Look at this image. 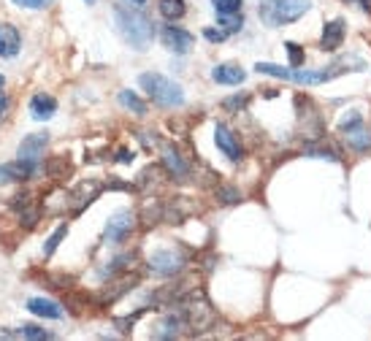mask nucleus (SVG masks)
<instances>
[{
	"mask_svg": "<svg viewBox=\"0 0 371 341\" xmlns=\"http://www.w3.org/2000/svg\"><path fill=\"white\" fill-rule=\"evenodd\" d=\"M114 25L117 33L125 39V43H130L133 49L144 52L146 46L155 39V25L146 17L141 8L136 6H125V3H114Z\"/></svg>",
	"mask_w": 371,
	"mask_h": 341,
	"instance_id": "f257e3e1",
	"label": "nucleus"
},
{
	"mask_svg": "<svg viewBox=\"0 0 371 341\" xmlns=\"http://www.w3.org/2000/svg\"><path fill=\"white\" fill-rule=\"evenodd\" d=\"M258 74H266V76H274V79H285V81H295V84H326V81L336 79L339 74H344L347 68L342 65H330V68H285V65H276V62H258L255 65Z\"/></svg>",
	"mask_w": 371,
	"mask_h": 341,
	"instance_id": "f03ea898",
	"label": "nucleus"
},
{
	"mask_svg": "<svg viewBox=\"0 0 371 341\" xmlns=\"http://www.w3.org/2000/svg\"><path fill=\"white\" fill-rule=\"evenodd\" d=\"M179 312L185 314L187 328H190L192 333H204V330H209V328L217 322V312L211 309L206 293H204L201 287L187 290L185 295H182V301H179Z\"/></svg>",
	"mask_w": 371,
	"mask_h": 341,
	"instance_id": "7ed1b4c3",
	"label": "nucleus"
},
{
	"mask_svg": "<svg viewBox=\"0 0 371 341\" xmlns=\"http://www.w3.org/2000/svg\"><path fill=\"white\" fill-rule=\"evenodd\" d=\"M312 8L309 0H260L258 6V17L268 27H282L298 22Z\"/></svg>",
	"mask_w": 371,
	"mask_h": 341,
	"instance_id": "20e7f679",
	"label": "nucleus"
},
{
	"mask_svg": "<svg viewBox=\"0 0 371 341\" xmlns=\"http://www.w3.org/2000/svg\"><path fill=\"white\" fill-rule=\"evenodd\" d=\"M139 84L146 90V95L158 103V106H163V109H179V106H185V90H182V84H176V81L163 76V74H141Z\"/></svg>",
	"mask_w": 371,
	"mask_h": 341,
	"instance_id": "39448f33",
	"label": "nucleus"
},
{
	"mask_svg": "<svg viewBox=\"0 0 371 341\" xmlns=\"http://www.w3.org/2000/svg\"><path fill=\"white\" fill-rule=\"evenodd\" d=\"M185 268V258L182 252L176 249H158L152 258H149V271L158 274V277H174Z\"/></svg>",
	"mask_w": 371,
	"mask_h": 341,
	"instance_id": "423d86ee",
	"label": "nucleus"
},
{
	"mask_svg": "<svg viewBox=\"0 0 371 341\" xmlns=\"http://www.w3.org/2000/svg\"><path fill=\"white\" fill-rule=\"evenodd\" d=\"M133 228H136V214L122 209V211H117V214L108 220V225H106V230H104V241H108V244H120V241H125L133 233Z\"/></svg>",
	"mask_w": 371,
	"mask_h": 341,
	"instance_id": "0eeeda50",
	"label": "nucleus"
},
{
	"mask_svg": "<svg viewBox=\"0 0 371 341\" xmlns=\"http://www.w3.org/2000/svg\"><path fill=\"white\" fill-rule=\"evenodd\" d=\"M214 144L220 146V152H223L230 162H241V158H244L241 141L236 139V133H233L227 125H217V130H214Z\"/></svg>",
	"mask_w": 371,
	"mask_h": 341,
	"instance_id": "6e6552de",
	"label": "nucleus"
},
{
	"mask_svg": "<svg viewBox=\"0 0 371 341\" xmlns=\"http://www.w3.org/2000/svg\"><path fill=\"white\" fill-rule=\"evenodd\" d=\"M139 284V277L136 274H125L122 279H114V281H108L104 287V293L98 295V303L101 306H108V303H117L120 298H122L125 293H130L133 287Z\"/></svg>",
	"mask_w": 371,
	"mask_h": 341,
	"instance_id": "1a4fd4ad",
	"label": "nucleus"
},
{
	"mask_svg": "<svg viewBox=\"0 0 371 341\" xmlns=\"http://www.w3.org/2000/svg\"><path fill=\"white\" fill-rule=\"evenodd\" d=\"M46 146H49V136H46V133H30V136H24V141L20 144L17 155H20V160L38 162L43 158V152H46Z\"/></svg>",
	"mask_w": 371,
	"mask_h": 341,
	"instance_id": "9d476101",
	"label": "nucleus"
},
{
	"mask_svg": "<svg viewBox=\"0 0 371 341\" xmlns=\"http://www.w3.org/2000/svg\"><path fill=\"white\" fill-rule=\"evenodd\" d=\"M160 39H163L165 49H171V52H176V55H187V52L192 49V36H190L187 30H182V27H176V25L163 27Z\"/></svg>",
	"mask_w": 371,
	"mask_h": 341,
	"instance_id": "9b49d317",
	"label": "nucleus"
},
{
	"mask_svg": "<svg viewBox=\"0 0 371 341\" xmlns=\"http://www.w3.org/2000/svg\"><path fill=\"white\" fill-rule=\"evenodd\" d=\"M163 168L168 171L171 179H179V181L190 179V162L174 146H163Z\"/></svg>",
	"mask_w": 371,
	"mask_h": 341,
	"instance_id": "f8f14e48",
	"label": "nucleus"
},
{
	"mask_svg": "<svg viewBox=\"0 0 371 341\" xmlns=\"http://www.w3.org/2000/svg\"><path fill=\"white\" fill-rule=\"evenodd\" d=\"M101 190H104L101 181H82V184L68 195V206H71L74 211H82L87 203H92L101 195Z\"/></svg>",
	"mask_w": 371,
	"mask_h": 341,
	"instance_id": "ddd939ff",
	"label": "nucleus"
},
{
	"mask_svg": "<svg viewBox=\"0 0 371 341\" xmlns=\"http://www.w3.org/2000/svg\"><path fill=\"white\" fill-rule=\"evenodd\" d=\"M344 36H347V25H344V20L326 22L323 39H320V49H323V52H336V49L344 43Z\"/></svg>",
	"mask_w": 371,
	"mask_h": 341,
	"instance_id": "4468645a",
	"label": "nucleus"
},
{
	"mask_svg": "<svg viewBox=\"0 0 371 341\" xmlns=\"http://www.w3.org/2000/svg\"><path fill=\"white\" fill-rule=\"evenodd\" d=\"M22 49L20 30L14 25H0V57H17Z\"/></svg>",
	"mask_w": 371,
	"mask_h": 341,
	"instance_id": "2eb2a0df",
	"label": "nucleus"
},
{
	"mask_svg": "<svg viewBox=\"0 0 371 341\" xmlns=\"http://www.w3.org/2000/svg\"><path fill=\"white\" fill-rule=\"evenodd\" d=\"M55 111H57V101L52 98V95H46V92H38V95H33L30 98V117L38 122H46L55 117Z\"/></svg>",
	"mask_w": 371,
	"mask_h": 341,
	"instance_id": "dca6fc26",
	"label": "nucleus"
},
{
	"mask_svg": "<svg viewBox=\"0 0 371 341\" xmlns=\"http://www.w3.org/2000/svg\"><path fill=\"white\" fill-rule=\"evenodd\" d=\"M182 328H187V320L182 312H176V314H168V317L158 325V330H155L152 336H155V339H176V336L185 333Z\"/></svg>",
	"mask_w": 371,
	"mask_h": 341,
	"instance_id": "f3484780",
	"label": "nucleus"
},
{
	"mask_svg": "<svg viewBox=\"0 0 371 341\" xmlns=\"http://www.w3.org/2000/svg\"><path fill=\"white\" fill-rule=\"evenodd\" d=\"M211 79L217 81V84H227V87H233V84H241V81L247 79V74L239 68V65H217L214 71H211Z\"/></svg>",
	"mask_w": 371,
	"mask_h": 341,
	"instance_id": "a211bd4d",
	"label": "nucleus"
},
{
	"mask_svg": "<svg viewBox=\"0 0 371 341\" xmlns=\"http://www.w3.org/2000/svg\"><path fill=\"white\" fill-rule=\"evenodd\" d=\"M27 309H30L36 317H46V320H60L62 317L60 303L49 301V298H30V301H27Z\"/></svg>",
	"mask_w": 371,
	"mask_h": 341,
	"instance_id": "6ab92c4d",
	"label": "nucleus"
},
{
	"mask_svg": "<svg viewBox=\"0 0 371 341\" xmlns=\"http://www.w3.org/2000/svg\"><path fill=\"white\" fill-rule=\"evenodd\" d=\"M344 139H347V144H350L355 152H369L371 149V130L366 125H358V127L347 130Z\"/></svg>",
	"mask_w": 371,
	"mask_h": 341,
	"instance_id": "aec40b11",
	"label": "nucleus"
},
{
	"mask_svg": "<svg viewBox=\"0 0 371 341\" xmlns=\"http://www.w3.org/2000/svg\"><path fill=\"white\" fill-rule=\"evenodd\" d=\"M0 336H20V339H30V341H46V339H55V333L52 330H46V328H38V325H22L20 330H14V333H0Z\"/></svg>",
	"mask_w": 371,
	"mask_h": 341,
	"instance_id": "412c9836",
	"label": "nucleus"
},
{
	"mask_svg": "<svg viewBox=\"0 0 371 341\" xmlns=\"http://www.w3.org/2000/svg\"><path fill=\"white\" fill-rule=\"evenodd\" d=\"M160 14H163L165 20L168 22H176V20H182L187 14V6H185V0H160Z\"/></svg>",
	"mask_w": 371,
	"mask_h": 341,
	"instance_id": "4be33fe9",
	"label": "nucleus"
},
{
	"mask_svg": "<svg viewBox=\"0 0 371 341\" xmlns=\"http://www.w3.org/2000/svg\"><path fill=\"white\" fill-rule=\"evenodd\" d=\"M120 103H122L127 111L139 114V117H144L146 111H149V109H146V103L141 101V98H139L136 92H130V90H122V92H120Z\"/></svg>",
	"mask_w": 371,
	"mask_h": 341,
	"instance_id": "5701e85b",
	"label": "nucleus"
},
{
	"mask_svg": "<svg viewBox=\"0 0 371 341\" xmlns=\"http://www.w3.org/2000/svg\"><path fill=\"white\" fill-rule=\"evenodd\" d=\"M214 195H217V201L225 203V206L241 201V193H239L236 187H230V184H217V187H214Z\"/></svg>",
	"mask_w": 371,
	"mask_h": 341,
	"instance_id": "b1692460",
	"label": "nucleus"
},
{
	"mask_svg": "<svg viewBox=\"0 0 371 341\" xmlns=\"http://www.w3.org/2000/svg\"><path fill=\"white\" fill-rule=\"evenodd\" d=\"M217 20H220V27L225 33H239L244 27V17L241 14H217Z\"/></svg>",
	"mask_w": 371,
	"mask_h": 341,
	"instance_id": "393cba45",
	"label": "nucleus"
},
{
	"mask_svg": "<svg viewBox=\"0 0 371 341\" xmlns=\"http://www.w3.org/2000/svg\"><path fill=\"white\" fill-rule=\"evenodd\" d=\"M65 236H68V225H60V228H57V230L46 239V244H43V255H46V258H52V255H55V249L60 246V241L65 239Z\"/></svg>",
	"mask_w": 371,
	"mask_h": 341,
	"instance_id": "a878e982",
	"label": "nucleus"
},
{
	"mask_svg": "<svg viewBox=\"0 0 371 341\" xmlns=\"http://www.w3.org/2000/svg\"><path fill=\"white\" fill-rule=\"evenodd\" d=\"M211 6H214L217 14H239L244 0H211Z\"/></svg>",
	"mask_w": 371,
	"mask_h": 341,
	"instance_id": "bb28decb",
	"label": "nucleus"
},
{
	"mask_svg": "<svg viewBox=\"0 0 371 341\" xmlns=\"http://www.w3.org/2000/svg\"><path fill=\"white\" fill-rule=\"evenodd\" d=\"M358 125H363V117H360V111H347L342 120H339V133L344 136L347 130H352V127H358Z\"/></svg>",
	"mask_w": 371,
	"mask_h": 341,
	"instance_id": "cd10ccee",
	"label": "nucleus"
},
{
	"mask_svg": "<svg viewBox=\"0 0 371 341\" xmlns=\"http://www.w3.org/2000/svg\"><path fill=\"white\" fill-rule=\"evenodd\" d=\"M46 171H49L52 176L60 179V174H68V171H71V160H68V158H55V160L46 162Z\"/></svg>",
	"mask_w": 371,
	"mask_h": 341,
	"instance_id": "c85d7f7f",
	"label": "nucleus"
},
{
	"mask_svg": "<svg viewBox=\"0 0 371 341\" xmlns=\"http://www.w3.org/2000/svg\"><path fill=\"white\" fill-rule=\"evenodd\" d=\"M247 103H249V95H233V98H225V101H223V109L230 111V114H236V111L247 109Z\"/></svg>",
	"mask_w": 371,
	"mask_h": 341,
	"instance_id": "c756f323",
	"label": "nucleus"
},
{
	"mask_svg": "<svg viewBox=\"0 0 371 341\" xmlns=\"http://www.w3.org/2000/svg\"><path fill=\"white\" fill-rule=\"evenodd\" d=\"M304 155H307V158H320V160H339V158H336V155H333V149H320V146H307V152H304Z\"/></svg>",
	"mask_w": 371,
	"mask_h": 341,
	"instance_id": "7c9ffc66",
	"label": "nucleus"
},
{
	"mask_svg": "<svg viewBox=\"0 0 371 341\" xmlns=\"http://www.w3.org/2000/svg\"><path fill=\"white\" fill-rule=\"evenodd\" d=\"M285 49H288V55H290V62H293V68H298V65L304 62V52L298 49V43H293V41H288V43H285Z\"/></svg>",
	"mask_w": 371,
	"mask_h": 341,
	"instance_id": "2f4dec72",
	"label": "nucleus"
},
{
	"mask_svg": "<svg viewBox=\"0 0 371 341\" xmlns=\"http://www.w3.org/2000/svg\"><path fill=\"white\" fill-rule=\"evenodd\" d=\"M204 39L211 41V43H223V41L227 39V33L223 30V27H220V30H214V27H206V30H204Z\"/></svg>",
	"mask_w": 371,
	"mask_h": 341,
	"instance_id": "473e14b6",
	"label": "nucleus"
},
{
	"mask_svg": "<svg viewBox=\"0 0 371 341\" xmlns=\"http://www.w3.org/2000/svg\"><path fill=\"white\" fill-rule=\"evenodd\" d=\"M14 6H20V8H46V6H52V0H11Z\"/></svg>",
	"mask_w": 371,
	"mask_h": 341,
	"instance_id": "72a5a7b5",
	"label": "nucleus"
},
{
	"mask_svg": "<svg viewBox=\"0 0 371 341\" xmlns=\"http://www.w3.org/2000/svg\"><path fill=\"white\" fill-rule=\"evenodd\" d=\"M139 317H141V312H136V314H130V317H125V320H117L120 330H122V333H130V328L139 322Z\"/></svg>",
	"mask_w": 371,
	"mask_h": 341,
	"instance_id": "f704fd0d",
	"label": "nucleus"
},
{
	"mask_svg": "<svg viewBox=\"0 0 371 341\" xmlns=\"http://www.w3.org/2000/svg\"><path fill=\"white\" fill-rule=\"evenodd\" d=\"M8 109H11V101L6 95H0V122L8 117Z\"/></svg>",
	"mask_w": 371,
	"mask_h": 341,
	"instance_id": "c9c22d12",
	"label": "nucleus"
},
{
	"mask_svg": "<svg viewBox=\"0 0 371 341\" xmlns=\"http://www.w3.org/2000/svg\"><path fill=\"white\" fill-rule=\"evenodd\" d=\"M8 181H14L11 168H8V165H0V184H8Z\"/></svg>",
	"mask_w": 371,
	"mask_h": 341,
	"instance_id": "e433bc0d",
	"label": "nucleus"
},
{
	"mask_svg": "<svg viewBox=\"0 0 371 341\" xmlns=\"http://www.w3.org/2000/svg\"><path fill=\"white\" fill-rule=\"evenodd\" d=\"M133 158H136V155H133L130 149H120V155H117V160L120 162H133Z\"/></svg>",
	"mask_w": 371,
	"mask_h": 341,
	"instance_id": "4c0bfd02",
	"label": "nucleus"
},
{
	"mask_svg": "<svg viewBox=\"0 0 371 341\" xmlns=\"http://www.w3.org/2000/svg\"><path fill=\"white\" fill-rule=\"evenodd\" d=\"M130 3H133V6H144L146 0H130Z\"/></svg>",
	"mask_w": 371,
	"mask_h": 341,
	"instance_id": "58836bf2",
	"label": "nucleus"
},
{
	"mask_svg": "<svg viewBox=\"0 0 371 341\" xmlns=\"http://www.w3.org/2000/svg\"><path fill=\"white\" fill-rule=\"evenodd\" d=\"M0 90H3V76H0Z\"/></svg>",
	"mask_w": 371,
	"mask_h": 341,
	"instance_id": "ea45409f",
	"label": "nucleus"
},
{
	"mask_svg": "<svg viewBox=\"0 0 371 341\" xmlns=\"http://www.w3.org/2000/svg\"><path fill=\"white\" fill-rule=\"evenodd\" d=\"M84 3H95V0H84Z\"/></svg>",
	"mask_w": 371,
	"mask_h": 341,
	"instance_id": "a19ab883",
	"label": "nucleus"
},
{
	"mask_svg": "<svg viewBox=\"0 0 371 341\" xmlns=\"http://www.w3.org/2000/svg\"><path fill=\"white\" fill-rule=\"evenodd\" d=\"M344 3H355V0H344Z\"/></svg>",
	"mask_w": 371,
	"mask_h": 341,
	"instance_id": "79ce46f5",
	"label": "nucleus"
}]
</instances>
